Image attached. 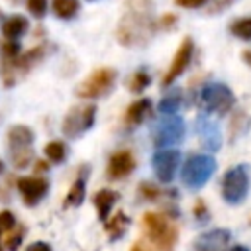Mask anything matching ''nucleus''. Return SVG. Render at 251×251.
<instances>
[{
  "label": "nucleus",
  "mask_w": 251,
  "mask_h": 251,
  "mask_svg": "<svg viewBox=\"0 0 251 251\" xmlns=\"http://www.w3.org/2000/svg\"><path fill=\"white\" fill-rule=\"evenodd\" d=\"M194 216H196V218H204V216H206V204H204L202 200L196 202V206H194Z\"/></svg>",
  "instance_id": "34"
},
{
  "label": "nucleus",
  "mask_w": 251,
  "mask_h": 251,
  "mask_svg": "<svg viewBox=\"0 0 251 251\" xmlns=\"http://www.w3.org/2000/svg\"><path fill=\"white\" fill-rule=\"evenodd\" d=\"M182 137H184V120L176 114L159 120L153 127V143L159 149L175 147L182 141Z\"/></svg>",
  "instance_id": "8"
},
{
  "label": "nucleus",
  "mask_w": 251,
  "mask_h": 251,
  "mask_svg": "<svg viewBox=\"0 0 251 251\" xmlns=\"http://www.w3.org/2000/svg\"><path fill=\"white\" fill-rule=\"evenodd\" d=\"M231 233L227 229H210L194 239V251H224L229 243Z\"/></svg>",
  "instance_id": "14"
},
{
  "label": "nucleus",
  "mask_w": 251,
  "mask_h": 251,
  "mask_svg": "<svg viewBox=\"0 0 251 251\" xmlns=\"http://www.w3.org/2000/svg\"><path fill=\"white\" fill-rule=\"evenodd\" d=\"M196 133L200 143L210 149V151H218L222 145V135H220V127L214 120H210L208 116H198L196 118Z\"/></svg>",
  "instance_id": "13"
},
{
  "label": "nucleus",
  "mask_w": 251,
  "mask_h": 251,
  "mask_svg": "<svg viewBox=\"0 0 251 251\" xmlns=\"http://www.w3.org/2000/svg\"><path fill=\"white\" fill-rule=\"evenodd\" d=\"M149 82H151L149 73L137 71V73L131 76V80H129V90H131V92H141V90H145V88L149 86Z\"/></svg>",
  "instance_id": "26"
},
{
  "label": "nucleus",
  "mask_w": 251,
  "mask_h": 251,
  "mask_svg": "<svg viewBox=\"0 0 251 251\" xmlns=\"http://www.w3.org/2000/svg\"><path fill=\"white\" fill-rule=\"evenodd\" d=\"M4 55L6 57H18L20 55V47H18V43H6V47H4Z\"/></svg>",
  "instance_id": "31"
},
{
  "label": "nucleus",
  "mask_w": 251,
  "mask_h": 251,
  "mask_svg": "<svg viewBox=\"0 0 251 251\" xmlns=\"http://www.w3.org/2000/svg\"><path fill=\"white\" fill-rule=\"evenodd\" d=\"M127 226H129V218L124 212H116L110 218V222L106 224V233H108L110 239H120L126 233Z\"/></svg>",
  "instance_id": "19"
},
{
  "label": "nucleus",
  "mask_w": 251,
  "mask_h": 251,
  "mask_svg": "<svg viewBox=\"0 0 251 251\" xmlns=\"http://www.w3.org/2000/svg\"><path fill=\"white\" fill-rule=\"evenodd\" d=\"M84 200V180L82 178H76L71 186V190L67 192V198H65V206H78L82 204Z\"/></svg>",
  "instance_id": "23"
},
{
  "label": "nucleus",
  "mask_w": 251,
  "mask_h": 251,
  "mask_svg": "<svg viewBox=\"0 0 251 251\" xmlns=\"http://www.w3.org/2000/svg\"><path fill=\"white\" fill-rule=\"evenodd\" d=\"M14 224H16L14 214H12L10 210H2V212H0V251H4V247H2V235H4L6 231H10V229L14 227Z\"/></svg>",
  "instance_id": "27"
},
{
  "label": "nucleus",
  "mask_w": 251,
  "mask_h": 251,
  "mask_svg": "<svg viewBox=\"0 0 251 251\" xmlns=\"http://www.w3.org/2000/svg\"><path fill=\"white\" fill-rule=\"evenodd\" d=\"M27 8H29V12H31L35 18H41V16H45L47 0H27Z\"/></svg>",
  "instance_id": "29"
},
{
  "label": "nucleus",
  "mask_w": 251,
  "mask_h": 251,
  "mask_svg": "<svg viewBox=\"0 0 251 251\" xmlns=\"http://www.w3.org/2000/svg\"><path fill=\"white\" fill-rule=\"evenodd\" d=\"M151 112V100L149 98H141V100H135L127 106L126 114H124V122L126 126L133 127V126H139Z\"/></svg>",
  "instance_id": "16"
},
{
  "label": "nucleus",
  "mask_w": 251,
  "mask_h": 251,
  "mask_svg": "<svg viewBox=\"0 0 251 251\" xmlns=\"http://www.w3.org/2000/svg\"><path fill=\"white\" fill-rule=\"evenodd\" d=\"M116 82V71L110 67H100L94 73H90L78 86H76V96L84 100H94L104 96Z\"/></svg>",
  "instance_id": "5"
},
{
  "label": "nucleus",
  "mask_w": 251,
  "mask_h": 251,
  "mask_svg": "<svg viewBox=\"0 0 251 251\" xmlns=\"http://www.w3.org/2000/svg\"><path fill=\"white\" fill-rule=\"evenodd\" d=\"M192 51H194V41L190 37H184L165 73V76H163V86H171L186 71V67L190 65V59H192Z\"/></svg>",
  "instance_id": "10"
},
{
  "label": "nucleus",
  "mask_w": 251,
  "mask_h": 251,
  "mask_svg": "<svg viewBox=\"0 0 251 251\" xmlns=\"http://www.w3.org/2000/svg\"><path fill=\"white\" fill-rule=\"evenodd\" d=\"M53 12L63 20H71L78 12V0H53Z\"/></svg>",
  "instance_id": "21"
},
{
  "label": "nucleus",
  "mask_w": 251,
  "mask_h": 251,
  "mask_svg": "<svg viewBox=\"0 0 251 251\" xmlns=\"http://www.w3.org/2000/svg\"><path fill=\"white\" fill-rule=\"evenodd\" d=\"M204 106L208 108V112H214L218 116H224L231 110L235 96L231 92V88L224 82H208L202 86V94H200Z\"/></svg>",
  "instance_id": "7"
},
{
  "label": "nucleus",
  "mask_w": 251,
  "mask_h": 251,
  "mask_svg": "<svg viewBox=\"0 0 251 251\" xmlns=\"http://www.w3.org/2000/svg\"><path fill=\"white\" fill-rule=\"evenodd\" d=\"M241 57H243V61L251 67V51H243V53H241Z\"/></svg>",
  "instance_id": "35"
},
{
  "label": "nucleus",
  "mask_w": 251,
  "mask_h": 251,
  "mask_svg": "<svg viewBox=\"0 0 251 251\" xmlns=\"http://www.w3.org/2000/svg\"><path fill=\"white\" fill-rule=\"evenodd\" d=\"M151 0H127V10L118 25V41L127 47L143 45L157 31V22L151 16Z\"/></svg>",
  "instance_id": "1"
},
{
  "label": "nucleus",
  "mask_w": 251,
  "mask_h": 251,
  "mask_svg": "<svg viewBox=\"0 0 251 251\" xmlns=\"http://www.w3.org/2000/svg\"><path fill=\"white\" fill-rule=\"evenodd\" d=\"M94 116H96V106L94 104H86V106H76L73 108L65 122H63V131L69 135V137H76L80 135L82 131L90 129L92 124H94Z\"/></svg>",
  "instance_id": "9"
},
{
  "label": "nucleus",
  "mask_w": 251,
  "mask_h": 251,
  "mask_svg": "<svg viewBox=\"0 0 251 251\" xmlns=\"http://www.w3.org/2000/svg\"><path fill=\"white\" fill-rule=\"evenodd\" d=\"M175 2L178 6H182V8H198V6H202L208 0H175Z\"/></svg>",
  "instance_id": "32"
},
{
  "label": "nucleus",
  "mask_w": 251,
  "mask_h": 251,
  "mask_svg": "<svg viewBox=\"0 0 251 251\" xmlns=\"http://www.w3.org/2000/svg\"><path fill=\"white\" fill-rule=\"evenodd\" d=\"M137 192H139L145 200H157V198L161 196V190H159L155 184H151V182H143V184H139Z\"/></svg>",
  "instance_id": "28"
},
{
  "label": "nucleus",
  "mask_w": 251,
  "mask_h": 251,
  "mask_svg": "<svg viewBox=\"0 0 251 251\" xmlns=\"http://www.w3.org/2000/svg\"><path fill=\"white\" fill-rule=\"evenodd\" d=\"M153 173L157 176V180L161 182H171L176 167L180 163V153L176 149H161L153 155Z\"/></svg>",
  "instance_id": "11"
},
{
  "label": "nucleus",
  "mask_w": 251,
  "mask_h": 251,
  "mask_svg": "<svg viewBox=\"0 0 251 251\" xmlns=\"http://www.w3.org/2000/svg\"><path fill=\"white\" fill-rule=\"evenodd\" d=\"M229 31H231L235 37H239V39H243V41H249V39H251V16H245V18H239V20L231 22Z\"/></svg>",
  "instance_id": "22"
},
{
  "label": "nucleus",
  "mask_w": 251,
  "mask_h": 251,
  "mask_svg": "<svg viewBox=\"0 0 251 251\" xmlns=\"http://www.w3.org/2000/svg\"><path fill=\"white\" fill-rule=\"evenodd\" d=\"M18 190L22 194V200L27 206H35L49 190V182L41 176H22L18 178Z\"/></svg>",
  "instance_id": "12"
},
{
  "label": "nucleus",
  "mask_w": 251,
  "mask_h": 251,
  "mask_svg": "<svg viewBox=\"0 0 251 251\" xmlns=\"http://www.w3.org/2000/svg\"><path fill=\"white\" fill-rule=\"evenodd\" d=\"M143 229H145V239L157 251H173L178 239V229L161 212H147L143 216Z\"/></svg>",
  "instance_id": "2"
},
{
  "label": "nucleus",
  "mask_w": 251,
  "mask_h": 251,
  "mask_svg": "<svg viewBox=\"0 0 251 251\" xmlns=\"http://www.w3.org/2000/svg\"><path fill=\"white\" fill-rule=\"evenodd\" d=\"M116 200H118V192H114V190H110V188H102V190H98V192L94 194L92 202H94V206H96V210H98V218H100V220H108L110 210L114 208Z\"/></svg>",
  "instance_id": "17"
},
{
  "label": "nucleus",
  "mask_w": 251,
  "mask_h": 251,
  "mask_svg": "<svg viewBox=\"0 0 251 251\" xmlns=\"http://www.w3.org/2000/svg\"><path fill=\"white\" fill-rule=\"evenodd\" d=\"M45 155H47V159L49 161H53V163H61V161H65V157H67V147H65V143L63 141H49L47 145H45Z\"/></svg>",
  "instance_id": "24"
},
{
  "label": "nucleus",
  "mask_w": 251,
  "mask_h": 251,
  "mask_svg": "<svg viewBox=\"0 0 251 251\" xmlns=\"http://www.w3.org/2000/svg\"><path fill=\"white\" fill-rule=\"evenodd\" d=\"M27 29V20L24 18V16H10L6 22H4V25H2V33H4V37L6 39H10V41H14V39H18L24 31Z\"/></svg>",
  "instance_id": "18"
},
{
  "label": "nucleus",
  "mask_w": 251,
  "mask_h": 251,
  "mask_svg": "<svg viewBox=\"0 0 251 251\" xmlns=\"http://www.w3.org/2000/svg\"><path fill=\"white\" fill-rule=\"evenodd\" d=\"M2 169H4V165H2V161H0V173H2Z\"/></svg>",
  "instance_id": "37"
},
{
  "label": "nucleus",
  "mask_w": 251,
  "mask_h": 251,
  "mask_svg": "<svg viewBox=\"0 0 251 251\" xmlns=\"http://www.w3.org/2000/svg\"><path fill=\"white\" fill-rule=\"evenodd\" d=\"M214 173H216V159L212 155L198 153V155H190L186 159V163L182 165L180 176L188 188L196 190V188H202L212 178Z\"/></svg>",
  "instance_id": "3"
},
{
  "label": "nucleus",
  "mask_w": 251,
  "mask_h": 251,
  "mask_svg": "<svg viewBox=\"0 0 251 251\" xmlns=\"http://www.w3.org/2000/svg\"><path fill=\"white\" fill-rule=\"evenodd\" d=\"M24 233H25V229L24 227H20V226H14L10 231H6L4 235V247L8 249V251H16L18 247H20V243H22V237H24Z\"/></svg>",
  "instance_id": "25"
},
{
  "label": "nucleus",
  "mask_w": 251,
  "mask_h": 251,
  "mask_svg": "<svg viewBox=\"0 0 251 251\" xmlns=\"http://www.w3.org/2000/svg\"><path fill=\"white\" fill-rule=\"evenodd\" d=\"M180 102H182V94H180V90H173V92H169V94H165L163 98H161V102H159V112L161 114H167V116H173V114H176V110L180 108Z\"/></svg>",
  "instance_id": "20"
},
{
  "label": "nucleus",
  "mask_w": 251,
  "mask_h": 251,
  "mask_svg": "<svg viewBox=\"0 0 251 251\" xmlns=\"http://www.w3.org/2000/svg\"><path fill=\"white\" fill-rule=\"evenodd\" d=\"M131 251H157V249H155L147 239H139V241H135V243H133Z\"/></svg>",
  "instance_id": "30"
},
{
  "label": "nucleus",
  "mask_w": 251,
  "mask_h": 251,
  "mask_svg": "<svg viewBox=\"0 0 251 251\" xmlns=\"http://www.w3.org/2000/svg\"><path fill=\"white\" fill-rule=\"evenodd\" d=\"M25 251H51V247H49L45 241H35V243H31Z\"/></svg>",
  "instance_id": "33"
},
{
  "label": "nucleus",
  "mask_w": 251,
  "mask_h": 251,
  "mask_svg": "<svg viewBox=\"0 0 251 251\" xmlns=\"http://www.w3.org/2000/svg\"><path fill=\"white\" fill-rule=\"evenodd\" d=\"M227 251H249L245 245H233L231 249H227Z\"/></svg>",
  "instance_id": "36"
},
{
  "label": "nucleus",
  "mask_w": 251,
  "mask_h": 251,
  "mask_svg": "<svg viewBox=\"0 0 251 251\" xmlns=\"http://www.w3.org/2000/svg\"><path fill=\"white\" fill-rule=\"evenodd\" d=\"M249 182H251V176H249L247 165L231 167L229 171H226L222 178V198L231 206L241 204L247 198Z\"/></svg>",
  "instance_id": "4"
},
{
  "label": "nucleus",
  "mask_w": 251,
  "mask_h": 251,
  "mask_svg": "<svg viewBox=\"0 0 251 251\" xmlns=\"http://www.w3.org/2000/svg\"><path fill=\"white\" fill-rule=\"evenodd\" d=\"M31 143H33V131L27 126H14L8 131V147H10V159L14 167L22 169L27 167L31 161Z\"/></svg>",
  "instance_id": "6"
},
{
  "label": "nucleus",
  "mask_w": 251,
  "mask_h": 251,
  "mask_svg": "<svg viewBox=\"0 0 251 251\" xmlns=\"http://www.w3.org/2000/svg\"><path fill=\"white\" fill-rule=\"evenodd\" d=\"M133 169H135V159L129 151H118L108 161V176L114 180L126 178L127 175L133 173Z\"/></svg>",
  "instance_id": "15"
},
{
  "label": "nucleus",
  "mask_w": 251,
  "mask_h": 251,
  "mask_svg": "<svg viewBox=\"0 0 251 251\" xmlns=\"http://www.w3.org/2000/svg\"><path fill=\"white\" fill-rule=\"evenodd\" d=\"M226 2H229V0H226Z\"/></svg>",
  "instance_id": "38"
}]
</instances>
